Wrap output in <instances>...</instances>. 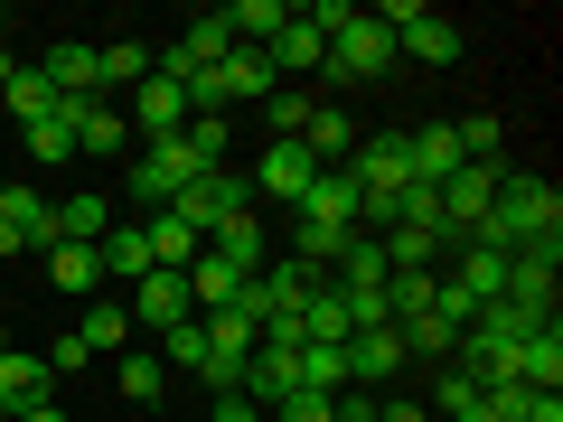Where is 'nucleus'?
Wrapping results in <instances>:
<instances>
[{"label": "nucleus", "mask_w": 563, "mask_h": 422, "mask_svg": "<svg viewBox=\"0 0 563 422\" xmlns=\"http://www.w3.org/2000/svg\"><path fill=\"white\" fill-rule=\"evenodd\" d=\"M461 244H488V254H517V244H563V188L544 169H498V198L470 225Z\"/></svg>", "instance_id": "obj_1"}, {"label": "nucleus", "mask_w": 563, "mask_h": 422, "mask_svg": "<svg viewBox=\"0 0 563 422\" xmlns=\"http://www.w3.org/2000/svg\"><path fill=\"white\" fill-rule=\"evenodd\" d=\"M320 76H339V85H385V76H395V29H385L376 10H357V20L329 38Z\"/></svg>", "instance_id": "obj_2"}, {"label": "nucleus", "mask_w": 563, "mask_h": 422, "mask_svg": "<svg viewBox=\"0 0 563 422\" xmlns=\"http://www.w3.org/2000/svg\"><path fill=\"white\" fill-rule=\"evenodd\" d=\"M198 179H207V169H198V151H188L179 132H169V141H141V160H132V198L151 207V216H161V207H179Z\"/></svg>", "instance_id": "obj_3"}, {"label": "nucleus", "mask_w": 563, "mask_h": 422, "mask_svg": "<svg viewBox=\"0 0 563 422\" xmlns=\"http://www.w3.org/2000/svg\"><path fill=\"white\" fill-rule=\"evenodd\" d=\"M376 20L395 29V47H404V57H422V66H461V57H470L461 20H442V10H422V0H385Z\"/></svg>", "instance_id": "obj_4"}, {"label": "nucleus", "mask_w": 563, "mask_h": 422, "mask_svg": "<svg viewBox=\"0 0 563 422\" xmlns=\"http://www.w3.org/2000/svg\"><path fill=\"white\" fill-rule=\"evenodd\" d=\"M554 291H563V244H517V254H507V291H498V301L554 320Z\"/></svg>", "instance_id": "obj_5"}, {"label": "nucleus", "mask_w": 563, "mask_h": 422, "mask_svg": "<svg viewBox=\"0 0 563 422\" xmlns=\"http://www.w3.org/2000/svg\"><path fill=\"white\" fill-rule=\"evenodd\" d=\"M347 179H357V198H404L413 188V160H404V132H376L347 151Z\"/></svg>", "instance_id": "obj_6"}, {"label": "nucleus", "mask_w": 563, "mask_h": 422, "mask_svg": "<svg viewBox=\"0 0 563 422\" xmlns=\"http://www.w3.org/2000/svg\"><path fill=\"white\" fill-rule=\"evenodd\" d=\"M122 310H132V329H161V338L198 320V301H188V273H141Z\"/></svg>", "instance_id": "obj_7"}, {"label": "nucleus", "mask_w": 563, "mask_h": 422, "mask_svg": "<svg viewBox=\"0 0 563 422\" xmlns=\"http://www.w3.org/2000/svg\"><path fill=\"white\" fill-rule=\"evenodd\" d=\"M169 216H179V225H188V235H198V244H207V235H217V225H225V216H244V179H235V169H207V179H198V188H188V198H179V207H169Z\"/></svg>", "instance_id": "obj_8"}, {"label": "nucleus", "mask_w": 563, "mask_h": 422, "mask_svg": "<svg viewBox=\"0 0 563 422\" xmlns=\"http://www.w3.org/2000/svg\"><path fill=\"white\" fill-rule=\"evenodd\" d=\"M0 225L20 235V254H47V244H57V207H47L29 179H0Z\"/></svg>", "instance_id": "obj_9"}, {"label": "nucleus", "mask_w": 563, "mask_h": 422, "mask_svg": "<svg viewBox=\"0 0 563 422\" xmlns=\"http://www.w3.org/2000/svg\"><path fill=\"white\" fill-rule=\"evenodd\" d=\"M395 376H404V338H395V329H357V338H347V385L395 395Z\"/></svg>", "instance_id": "obj_10"}, {"label": "nucleus", "mask_w": 563, "mask_h": 422, "mask_svg": "<svg viewBox=\"0 0 563 422\" xmlns=\"http://www.w3.org/2000/svg\"><path fill=\"white\" fill-rule=\"evenodd\" d=\"M66 122H76V160H113L122 141H132V122L113 103H95V95H66Z\"/></svg>", "instance_id": "obj_11"}, {"label": "nucleus", "mask_w": 563, "mask_h": 422, "mask_svg": "<svg viewBox=\"0 0 563 422\" xmlns=\"http://www.w3.org/2000/svg\"><path fill=\"white\" fill-rule=\"evenodd\" d=\"M310 179H320V160H310L301 141H273V151L254 160V188H263V198H291V207H301Z\"/></svg>", "instance_id": "obj_12"}, {"label": "nucleus", "mask_w": 563, "mask_h": 422, "mask_svg": "<svg viewBox=\"0 0 563 422\" xmlns=\"http://www.w3.org/2000/svg\"><path fill=\"white\" fill-rule=\"evenodd\" d=\"M29 403H57V376H47L38 347H10L0 357V413H29Z\"/></svg>", "instance_id": "obj_13"}, {"label": "nucleus", "mask_w": 563, "mask_h": 422, "mask_svg": "<svg viewBox=\"0 0 563 422\" xmlns=\"http://www.w3.org/2000/svg\"><path fill=\"white\" fill-rule=\"evenodd\" d=\"M404 160H413V188H442L461 160V141H451V122H422V132H404Z\"/></svg>", "instance_id": "obj_14"}, {"label": "nucleus", "mask_w": 563, "mask_h": 422, "mask_svg": "<svg viewBox=\"0 0 563 422\" xmlns=\"http://www.w3.org/2000/svg\"><path fill=\"white\" fill-rule=\"evenodd\" d=\"M47 85H57V95H95L103 103V47H76V38H66V47H47Z\"/></svg>", "instance_id": "obj_15"}, {"label": "nucleus", "mask_w": 563, "mask_h": 422, "mask_svg": "<svg viewBox=\"0 0 563 422\" xmlns=\"http://www.w3.org/2000/svg\"><path fill=\"white\" fill-rule=\"evenodd\" d=\"M263 57H273V76H320V57H329V38H320V29L301 20V0H291V29H282V38L263 47Z\"/></svg>", "instance_id": "obj_16"}, {"label": "nucleus", "mask_w": 563, "mask_h": 422, "mask_svg": "<svg viewBox=\"0 0 563 422\" xmlns=\"http://www.w3.org/2000/svg\"><path fill=\"white\" fill-rule=\"evenodd\" d=\"M517 385H536V395H563V329L544 320L536 338H517Z\"/></svg>", "instance_id": "obj_17"}, {"label": "nucleus", "mask_w": 563, "mask_h": 422, "mask_svg": "<svg viewBox=\"0 0 563 422\" xmlns=\"http://www.w3.org/2000/svg\"><path fill=\"white\" fill-rule=\"evenodd\" d=\"M357 122H347V113H329V103H320V113H310L301 122V151H310V160H320V169H347V151H357Z\"/></svg>", "instance_id": "obj_18"}, {"label": "nucleus", "mask_w": 563, "mask_h": 422, "mask_svg": "<svg viewBox=\"0 0 563 422\" xmlns=\"http://www.w3.org/2000/svg\"><path fill=\"white\" fill-rule=\"evenodd\" d=\"M103 235H113V198L103 188H76L57 207V244H103Z\"/></svg>", "instance_id": "obj_19"}, {"label": "nucleus", "mask_w": 563, "mask_h": 422, "mask_svg": "<svg viewBox=\"0 0 563 422\" xmlns=\"http://www.w3.org/2000/svg\"><path fill=\"white\" fill-rule=\"evenodd\" d=\"M442 254L451 235H432V225H385V273H432Z\"/></svg>", "instance_id": "obj_20"}, {"label": "nucleus", "mask_w": 563, "mask_h": 422, "mask_svg": "<svg viewBox=\"0 0 563 422\" xmlns=\"http://www.w3.org/2000/svg\"><path fill=\"white\" fill-rule=\"evenodd\" d=\"M0 103H10V113H20V132H29V122H47V113H57V85H47V66H10V85H0Z\"/></svg>", "instance_id": "obj_21"}, {"label": "nucleus", "mask_w": 563, "mask_h": 422, "mask_svg": "<svg viewBox=\"0 0 563 422\" xmlns=\"http://www.w3.org/2000/svg\"><path fill=\"white\" fill-rule=\"evenodd\" d=\"M95 263L113 281H141V273H161V263H151V235H141V225H113V235L95 244Z\"/></svg>", "instance_id": "obj_22"}, {"label": "nucleus", "mask_w": 563, "mask_h": 422, "mask_svg": "<svg viewBox=\"0 0 563 422\" xmlns=\"http://www.w3.org/2000/svg\"><path fill=\"white\" fill-rule=\"evenodd\" d=\"M451 254H461V273H451V281H461V291H470V301H498V291H507V254H488V244H451Z\"/></svg>", "instance_id": "obj_23"}, {"label": "nucleus", "mask_w": 563, "mask_h": 422, "mask_svg": "<svg viewBox=\"0 0 563 422\" xmlns=\"http://www.w3.org/2000/svg\"><path fill=\"white\" fill-rule=\"evenodd\" d=\"M207 254H225V263H235V273H244V281H254V273H263V263H273V254H263V225H254V216H225V225H217V235H207Z\"/></svg>", "instance_id": "obj_24"}, {"label": "nucleus", "mask_w": 563, "mask_h": 422, "mask_svg": "<svg viewBox=\"0 0 563 422\" xmlns=\"http://www.w3.org/2000/svg\"><path fill=\"white\" fill-rule=\"evenodd\" d=\"M47 281H57V291H76V301H95V281H103L95 244H47Z\"/></svg>", "instance_id": "obj_25"}, {"label": "nucleus", "mask_w": 563, "mask_h": 422, "mask_svg": "<svg viewBox=\"0 0 563 422\" xmlns=\"http://www.w3.org/2000/svg\"><path fill=\"white\" fill-rule=\"evenodd\" d=\"M113 376H122V403H161V395H169V366L151 357V347H122Z\"/></svg>", "instance_id": "obj_26"}, {"label": "nucleus", "mask_w": 563, "mask_h": 422, "mask_svg": "<svg viewBox=\"0 0 563 422\" xmlns=\"http://www.w3.org/2000/svg\"><path fill=\"white\" fill-rule=\"evenodd\" d=\"M141 235H151V263H161V273H188V263H198V254H207V244H198V235H188V225H179V216H169V207H161V216H151V225H141Z\"/></svg>", "instance_id": "obj_27"}, {"label": "nucleus", "mask_w": 563, "mask_h": 422, "mask_svg": "<svg viewBox=\"0 0 563 422\" xmlns=\"http://www.w3.org/2000/svg\"><path fill=\"white\" fill-rule=\"evenodd\" d=\"M76 338L95 347V357H122V347H132V310H122V301H95V310L76 320Z\"/></svg>", "instance_id": "obj_28"}, {"label": "nucleus", "mask_w": 563, "mask_h": 422, "mask_svg": "<svg viewBox=\"0 0 563 422\" xmlns=\"http://www.w3.org/2000/svg\"><path fill=\"white\" fill-rule=\"evenodd\" d=\"M301 207H310V216H329V225H357V179H347V169H320Z\"/></svg>", "instance_id": "obj_29"}, {"label": "nucleus", "mask_w": 563, "mask_h": 422, "mask_svg": "<svg viewBox=\"0 0 563 422\" xmlns=\"http://www.w3.org/2000/svg\"><path fill=\"white\" fill-rule=\"evenodd\" d=\"M29 160H38V169H66V160H76V122H66V103H57L47 122H29Z\"/></svg>", "instance_id": "obj_30"}, {"label": "nucleus", "mask_w": 563, "mask_h": 422, "mask_svg": "<svg viewBox=\"0 0 563 422\" xmlns=\"http://www.w3.org/2000/svg\"><path fill=\"white\" fill-rule=\"evenodd\" d=\"M432 291H442L432 273H385V310H395V329L422 320V310H432Z\"/></svg>", "instance_id": "obj_31"}, {"label": "nucleus", "mask_w": 563, "mask_h": 422, "mask_svg": "<svg viewBox=\"0 0 563 422\" xmlns=\"http://www.w3.org/2000/svg\"><path fill=\"white\" fill-rule=\"evenodd\" d=\"M141 76H151V47H141V38H113V47H103V95H132Z\"/></svg>", "instance_id": "obj_32"}, {"label": "nucleus", "mask_w": 563, "mask_h": 422, "mask_svg": "<svg viewBox=\"0 0 563 422\" xmlns=\"http://www.w3.org/2000/svg\"><path fill=\"white\" fill-rule=\"evenodd\" d=\"M179 47H188V66H217L225 47H235V29H225V10H198V20H188V38H179Z\"/></svg>", "instance_id": "obj_33"}, {"label": "nucleus", "mask_w": 563, "mask_h": 422, "mask_svg": "<svg viewBox=\"0 0 563 422\" xmlns=\"http://www.w3.org/2000/svg\"><path fill=\"white\" fill-rule=\"evenodd\" d=\"M470 329H479V338H498V347H517V338H536L544 320H536V310H517V301H488V310H479Z\"/></svg>", "instance_id": "obj_34"}, {"label": "nucleus", "mask_w": 563, "mask_h": 422, "mask_svg": "<svg viewBox=\"0 0 563 422\" xmlns=\"http://www.w3.org/2000/svg\"><path fill=\"white\" fill-rule=\"evenodd\" d=\"M329 281H385V235H347V254L329 263Z\"/></svg>", "instance_id": "obj_35"}, {"label": "nucleus", "mask_w": 563, "mask_h": 422, "mask_svg": "<svg viewBox=\"0 0 563 422\" xmlns=\"http://www.w3.org/2000/svg\"><path fill=\"white\" fill-rule=\"evenodd\" d=\"M310 113H320V103H310V95H291V85H282V95L263 103V122H273V141H301V122H310Z\"/></svg>", "instance_id": "obj_36"}, {"label": "nucleus", "mask_w": 563, "mask_h": 422, "mask_svg": "<svg viewBox=\"0 0 563 422\" xmlns=\"http://www.w3.org/2000/svg\"><path fill=\"white\" fill-rule=\"evenodd\" d=\"M179 141L198 151V169H225V122H217V113H188V132H179Z\"/></svg>", "instance_id": "obj_37"}, {"label": "nucleus", "mask_w": 563, "mask_h": 422, "mask_svg": "<svg viewBox=\"0 0 563 422\" xmlns=\"http://www.w3.org/2000/svg\"><path fill=\"white\" fill-rule=\"evenodd\" d=\"M38 357H47V376H76V366H95V347H85V338H76V329H66V338H47V347H38Z\"/></svg>", "instance_id": "obj_38"}, {"label": "nucleus", "mask_w": 563, "mask_h": 422, "mask_svg": "<svg viewBox=\"0 0 563 422\" xmlns=\"http://www.w3.org/2000/svg\"><path fill=\"white\" fill-rule=\"evenodd\" d=\"M161 366H188V376H198V366H207V329H198V320L169 329V357H161Z\"/></svg>", "instance_id": "obj_39"}, {"label": "nucleus", "mask_w": 563, "mask_h": 422, "mask_svg": "<svg viewBox=\"0 0 563 422\" xmlns=\"http://www.w3.org/2000/svg\"><path fill=\"white\" fill-rule=\"evenodd\" d=\"M273 422H329V395H301V385H291V395L273 403Z\"/></svg>", "instance_id": "obj_40"}, {"label": "nucleus", "mask_w": 563, "mask_h": 422, "mask_svg": "<svg viewBox=\"0 0 563 422\" xmlns=\"http://www.w3.org/2000/svg\"><path fill=\"white\" fill-rule=\"evenodd\" d=\"M217 422H263V403H244V385H235V395H217Z\"/></svg>", "instance_id": "obj_41"}, {"label": "nucleus", "mask_w": 563, "mask_h": 422, "mask_svg": "<svg viewBox=\"0 0 563 422\" xmlns=\"http://www.w3.org/2000/svg\"><path fill=\"white\" fill-rule=\"evenodd\" d=\"M376 422H432V413H422V403H404V395H385V403H376Z\"/></svg>", "instance_id": "obj_42"}, {"label": "nucleus", "mask_w": 563, "mask_h": 422, "mask_svg": "<svg viewBox=\"0 0 563 422\" xmlns=\"http://www.w3.org/2000/svg\"><path fill=\"white\" fill-rule=\"evenodd\" d=\"M526 422H563V395H536V413H526Z\"/></svg>", "instance_id": "obj_43"}, {"label": "nucleus", "mask_w": 563, "mask_h": 422, "mask_svg": "<svg viewBox=\"0 0 563 422\" xmlns=\"http://www.w3.org/2000/svg\"><path fill=\"white\" fill-rule=\"evenodd\" d=\"M10 422H66V413H57V403H29V413H10Z\"/></svg>", "instance_id": "obj_44"}, {"label": "nucleus", "mask_w": 563, "mask_h": 422, "mask_svg": "<svg viewBox=\"0 0 563 422\" xmlns=\"http://www.w3.org/2000/svg\"><path fill=\"white\" fill-rule=\"evenodd\" d=\"M0 85H10V47H0Z\"/></svg>", "instance_id": "obj_45"}, {"label": "nucleus", "mask_w": 563, "mask_h": 422, "mask_svg": "<svg viewBox=\"0 0 563 422\" xmlns=\"http://www.w3.org/2000/svg\"><path fill=\"white\" fill-rule=\"evenodd\" d=\"M0 357H10V329H0Z\"/></svg>", "instance_id": "obj_46"}, {"label": "nucleus", "mask_w": 563, "mask_h": 422, "mask_svg": "<svg viewBox=\"0 0 563 422\" xmlns=\"http://www.w3.org/2000/svg\"><path fill=\"white\" fill-rule=\"evenodd\" d=\"M0 29H10V10H0Z\"/></svg>", "instance_id": "obj_47"}, {"label": "nucleus", "mask_w": 563, "mask_h": 422, "mask_svg": "<svg viewBox=\"0 0 563 422\" xmlns=\"http://www.w3.org/2000/svg\"><path fill=\"white\" fill-rule=\"evenodd\" d=\"M0 422H10V413H0Z\"/></svg>", "instance_id": "obj_48"}]
</instances>
